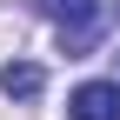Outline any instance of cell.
I'll list each match as a JSON object with an SVG mask.
<instances>
[{"mask_svg": "<svg viewBox=\"0 0 120 120\" xmlns=\"http://www.w3.org/2000/svg\"><path fill=\"white\" fill-rule=\"evenodd\" d=\"M67 120H120V87L113 80H87L67 94Z\"/></svg>", "mask_w": 120, "mask_h": 120, "instance_id": "cell-2", "label": "cell"}, {"mask_svg": "<svg viewBox=\"0 0 120 120\" xmlns=\"http://www.w3.org/2000/svg\"><path fill=\"white\" fill-rule=\"evenodd\" d=\"M40 87H47V73H40L34 60H13V67H0V94H7V100H34Z\"/></svg>", "mask_w": 120, "mask_h": 120, "instance_id": "cell-3", "label": "cell"}, {"mask_svg": "<svg viewBox=\"0 0 120 120\" xmlns=\"http://www.w3.org/2000/svg\"><path fill=\"white\" fill-rule=\"evenodd\" d=\"M113 87H120V53H113Z\"/></svg>", "mask_w": 120, "mask_h": 120, "instance_id": "cell-4", "label": "cell"}, {"mask_svg": "<svg viewBox=\"0 0 120 120\" xmlns=\"http://www.w3.org/2000/svg\"><path fill=\"white\" fill-rule=\"evenodd\" d=\"M34 7L60 27V47H67V53H87V47H94V34H100V0H34Z\"/></svg>", "mask_w": 120, "mask_h": 120, "instance_id": "cell-1", "label": "cell"}]
</instances>
